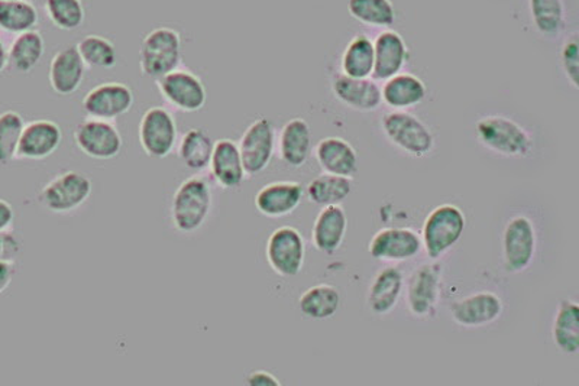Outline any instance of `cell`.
<instances>
[{
    "instance_id": "cell-1",
    "label": "cell",
    "mask_w": 579,
    "mask_h": 386,
    "mask_svg": "<svg viewBox=\"0 0 579 386\" xmlns=\"http://www.w3.org/2000/svg\"><path fill=\"white\" fill-rule=\"evenodd\" d=\"M478 142L492 154L504 158H527L533 152V138L507 116H484L475 124Z\"/></svg>"
},
{
    "instance_id": "cell-2",
    "label": "cell",
    "mask_w": 579,
    "mask_h": 386,
    "mask_svg": "<svg viewBox=\"0 0 579 386\" xmlns=\"http://www.w3.org/2000/svg\"><path fill=\"white\" fill-rule=\"evenodd\" d=\"M214 193L209 181L202 177L184 180L172 195L170 215L172 226L181 233H194L209 219Z\"/></svg>"
},
{
    "instance_id": "cell-3",
    "label": "cell",
    "mask_w": 579,
    "mask_h": 386,
    "mask_svg": "<svg viewBox=\"0 0 579 386\" xmlns=\"http://www.w3.org/2000/svg\"><path fill=\"white\" fill-rule=\"evenodd\" d=\"M183 60L181 35L168 26H158L146 34L140 48L142 76L157 81L158 78L179 68Z\"/></svg>"
},
{
    "instance_id": "cell-4",
    "label": "cell",
    "mask_w": 579,
    "mask_h": 386,
    "mask_svg": "<svg viewBox=\"0 0 579 386\" xmlns=\"http://www.w3.org/2000/svg\"><path fill=\"white\" fill-rule=\"evenodd\" d=\"M466 226L464 211L455 204H440L427 215L422 230V243L432 260L447 255L461 241Z\"/></svg>"
},
{
    "instance_id": "cell-5",
    "label": "cell",
    "mask_w": 579,
    "mask_h": 386,
    "mask_svg": "<svg viewBox=\"0 0 579 386\" xmlns=\"http://www.w3.org/2000/svg\"><path fill=\"white\" fill-rule=\"evenodd\" d=\"M382 130L393 146L413 158H423L434 151V133L425 121L412 113L406 111L386 113L382 119Z\"/></svg>"
},
{
    "instance_id": "cell-6",
    "label": "cell",
    "mask_w": 579,
    "mask_h": 386,
    "mask_svg": "<svg viewBox=\"0 0 579 386\" xmlns=\"http://www.w3.org/2000/svg\"><path fill=\"white\" fill-rule=\"evenodd\" d=\"M443 267L438 262L419 265L409 276L406 303L417 320H432L438 314L442 297Z\"/></svg>"
},
{
    "instance_id": "cell-7",
    "label": "cell",
    "mask_w": 579,
    "mask_h": 386,
    "mask_svg": "<svg viewBox=\"0 0 579 386\" xmlns=\"http://www.w3.org/2000/svg\"><path fill=\"white\" fill-rule=\"evenodd\" d=\"M93 182L80 171H64L42 186L38 203L54 215L79 210L92 195Z\"/></svg>"
},
{
    "instance_id": "cell-8",
    "label": "cell",
    "mask_w": 579,
    "mask_h": 386,
    "mask_svg": "<svg viewBox=\"0 0 579 386\" xmlns=\"http://www.w3.org/2000/svg\"><path fill=\"white\" fill-rule=\"evenodd\" d=\"M138 138L142 151L150 158H167L179 142V128L175 115L167 107H150L141 117Z\"/></svg>"
},
{
    "instance_id": "cell-9",
    "label": "cell",
    "mask_w": 579,
    "mask_h": 386,
    "mask_svg": "<svg viewBox=\"0 0 579 386\" xmlns=\"http://www.w3.org/2000/svg\"><path fill=\"white\" fill-rule=\"evenodd\" d=\"M268 265L276 275L293 278L304 269L306 243L304 236L292 226H281L268 237L266 246Z\"/></svg>"
},
{
    "instance_id": "cell-10",
    "label": "cell",
    "mask_w": 579,
    "mask_h": 386,
    "mask_svg": "<svg viewBox=\"0 0 579 386\" xmlns=\"http://www.w3.org/2000/svg\"><path fill=\"white\" fill-rule=\"evenodd\" d=\"M73 139L81 154L97 160L114 159L124 147L118 126L114 121L93 117H88L76 126Z\"/></svg>"
},
{
    "instance_id": "cell-11",
    "label": "cell",
    "mask_w": 579,
    "mask_h": 386,
    "mask_svg": "<svg viewBox=\"0 0 579 386\" xmlns=\"http://www.w3.org/2000/svg\"><path fill=\"white\" fill-rule=\"evenodd\" d=\"M538 234L533 221L518 215L509 220L503 232V262L505 271L517 275L533 262Z\"/></svg>"
},
{
    "instance_id": "cell-12",
    "label": "cell",
    "mask_w": 579,
    "mask_h": 386,
    "mask_svg": "<svg viewBox=\"0 0 579 386\" xmlns=\"http://www.w3.org/2000/svg\"><path fill=\"white\" fill-rule=\"evenodd\" d=\"M157 89L167 104L183 113H196L206 106L207 90L202 78L188 68H176L158 78Z\"/></svg>"
},
{
    "instance_id": "cell-13",
    "label": "cell",
    "mask_w": 579,
    "mask_h": 386,
    "mask_svg": "<svg viewBox=\"0 0 579 386\" xmlns=\"http://www.w3.org/2000/svg\"><path fill=\"white\" fill-rule=\"evenodd\" d=\"M275 146V128L267 117H259L245 129L237 142V147H240L246 177H255L266 171L274 156Z\"/></svg>"
},
{
    "instance_id": "cell-14",
    "label": "cell",
    "mask_w": 579,
    "mask_h": 386,
    "mask_svg": "<svg viewBox=\"0 0 579 386\" xmlns=\"http://www.w3.org/2000/svg\"><path fill=\"white\" fill-rule=\"evenodd\" d=\"M136 103L131 87L119 81H106L93 87L81 102L86 116L114 121L127 115Z\"/></svg>"
},
{
    "instance_id": "cell-15",
    "label": "cell",
    "mask_w": 579,
    "mask_h": 386,
    "mask_svg": "<svg viewBox=\"0 0 579 386\" xmlns=\"http://www.w3.org/2000/svg\"><path fill=\"white\" fill-rule=\"evenodd\" d=\"M504 311L503 299L492 291H479L456 299L451 307L452 320L465 329H478L496 323Z\"/></svg>"
},
{
    "instance_id": "cell-16",
    "label": "cell",
    "mask_w": 579,
    "mask_h": 386,
    "mask_svg": "<svg viewBox=\"0 0 579 386\" xmlns=\"http://www.w3.org/2000/svg\"><path fill=\"white\" fill-rule=\"evenodd\" d=\"M422 247L421 234L413 229L387 228L374 234L369 250L374 259L383 262H404L416 258Z\"/></svg>"
},
{
    "instance_id": "cell-17",
    "label": "cell",
    "mask_w": 579,
    "mask_h": 386,
    "mask_svg": "<svg viewBox=\"0 0 579 386\" xmlns=\"http://www.w3.org/2000/svg\"><path fill=\"white\" fill-rule=\"evenodd\" d=\"M63 142V130L57 121L37 119L25 124L16 159L42 160L55 154Z\"/></svg>"
},
{
    "instance_id": "cell-18",
    "label": "cell",
    "mask_w": 579,
    "mask_h": 386,
    "mask_svg": "<svg viewBox=\"0 0 579 386\" xmlns=\"http://www.w3.org/2000/svg\"><path fill=\"white\" fill-rule=\"evenodd\" d=\"M304 195L305 190L300 182L275 181L263 185L255 194L254 204L259 215L268 219H281L297 210Z\"/></svg>"
},
{
    "instance_id": "cell-19",
    "label": "cell",
    "mask_w": 579,
    "mask_h": 386,
    "mask_svg": "<svg viewBox=\"0 0 579 386\" xmlns=\"http://www.w3.org/2000/svg\"><path fill=\"white\" fill-rule=\"evenodd\" d=\"M335 98L356 112L378 111L383 104L382 87L374 78H353L340 73L332 80Z\"/></svg>"
},
{
    "instance_id": "cell-20",
    "label": "cell",
    "mask_w": 579,
    "mask_h": 386,
    "mask_svg": "<svg viewBox=\"0 0 579 386\" xmlns=\"http://www.w3.org/2000/svg\"><path fill=\"white\" fill-rule=\"evenodd\" d=\"M86 64L76 46L62 48L51 60L49 81L55 94L68 98L80 90L86 77Z\"/></svg>"
},
{
    "instance_id": "cell-21",
    "label": "cell",
    "mask_w": 579,
    "mask_h": 386,
    "mask_svg": "<svg viewBox=\"0 0 579 386\" xmlns=\"http://www.w3.org/2000/svg\"><path fill=\"white\" fill-rule=\"evenodd\" d=\"M409 56L404 38L397 30H383L374 41V80L386 81L403 72Z\"/></svg>"
},
{
    "instance_id": "cell-22",
    "label": "cell",
    "mask_w": 579,
    "mask_h": 386,
    "mask_svg": "<svg viewBox=\"0 0 579 386\" xmlns=\"http://www.w3.org/2000/svg\"><path fill=\"white\" fill-rule=\"evenodd\" d=\"M209 169L220 189L235 190L242 185L246 172L242 164L240 147L233 139L224 138L215 142Z\"/></svg>"
},
{
    "instance_id": "cell-23",
    "label": "cell",
    "mask_w": 579,
    "mask_h": 386,
    "mask_svg": "<svg viewBox=\"0 0 579 386\" xmlns=\"http://www.w3.org/2000/svg\"><path fill=\"white\" fill-rule=\"evenodd\" d=\"M314 156L322 171L332 176L352 178L360 167L356 147L339 137L323 138L319 141L314 147Z\"/></svg>"
},
{
    "instance_id": "cell-24",
    "label": "cell",
    "mask_w": 579,
    "mask_h": 386,
    "mask_svg": "<svg viewBox=\"0 0 579 386\" xmlns=\"http://www.w3.org/2000/svg\"><path fill=\"white\" fill-rule=\"evenodd\" d=\"M279 154L281 160L292 168L304 167L312 154V130L301 117L290 119L279 134Z\"/></svg>"
},
{
    "instance_id": "cell-25",
    "label": "cell",
    "mask_w": 579,
    "mask_h": 386,
    "mask_svg": "<svg viewBox=\"0 0 579 386\" xmlns=\"http://www.w3.org/2000/svg\"><path fill=\"white\" fill-rule=\"evenodd\" d=\"M348 216L340 204L323 207L314 221L312 242L322 254L334 255L347 236Z\"/></svg>"
},
{
    "instance_id": "cell-26",
    "label": "cell",
    "mask_w": 579,
    "mask_h": 386,
    "mask_svg": "<svg viewBox=\"0 0 579 386\" xmlns=\"http://www.w3.org/2000/svg\"><path fill=\"white\" fill-rule=\"evenodd\" d=\"M404 278L399 268L388 267L382 269L374 276L366 295L370 311L375 316H387L399 304L403 294Z\"/></svg>"
},
{
    "instance_id": "cell-27",
    "label": "cell",
    "mask_w": 579,
    "mask_h": 386,
    "mask_svg": "<svg viewBox=\"0 0 579 386\" xmlns=\"http://www.w3.org/2000/svg\"><path fill=\"white\" fill-rule=\"evenodd\" d=\"M427 87L421 77L410 73H399L384 81L383 102L393 111H408L426 99Z\"/></svg>"
},
{
    "instance_id": "cell-28",
    "label": "cell",
    "mask_w": 579,
    "mask_h": 386,
    "mask_svg": "<svg viewBox=\"0 0 579 386\" xmlns=\"http://www.w3.org/2000/svg\"><path fill=\"white\" fill-rule=\"evenodd\" d=\"M553 343L562 353L579 351V307L574 299H562L552 324Z\"/></svg>"
},
{
    "instance_id": "cell-29",
    "label": "cell",
    "mask_w": 579,
    "mask_h": 386,
    "mask_svg": "<svg viewBox=\"0 0 579 386\" xmlns=\"http://www.w3.org/2000/svg\"><path fill=\"white\" fill-rule=\"evenodd\" d=\"M46 54V39L37 29L16 35L8 48L10 67L16 73H31Z\"/></svg>"
},
{
    "instance_id": "cell-30",
    "label": "cell",
    "mask_w": 579,
    "mask_h": 386,
    "mask_svg": "<svg viewBox=\"0 0 579 386\" xmlns=\"http://www.w3.org/2000/svg\"><path fill=\"white\" fill-rule=\"evenodd\" d=\"M215 142L210 134L202 129H189L177 142V156L190 171L201 172L209 168Z\"/></svg>"
},
{
    "instance_id": "cell-31",
    "label": "cell",
    "mask_w": 579,
    "mask_h": 386,
    "mask_svg": "<svg viewBox=\"0 0 579 386\" xmlns=\"http://www.w3.org/2000/svg\"><path fill=\"white\" fill-rule=\"evenodd\" d=\"M340 303L343 298L335 285L319 284L310 286L301 294L299 310L310 320H326L339 311Z\"/></svg>"
},
{
    "instance_id": "cell-32",
    "label": "cell",
    "mask_w": 579,
    "mask_h": 386,
    "mask_svg": "<svg viewBox=\"0 0 579 386\" xmlns=\"http://www.w3.org/2000/svg\"><path fill=\"white\" fill-rule=\"evenodd\" d=\"M352 186V178L322 173L309 182L306 195L314 206H336V204H343L351 195Z\"/></svg>"
},
{
    "instance_id": "cell-33",
    "label": "cell",
    "mask_w": 579,
    "mask_h": 386,
    "mask_svg": "<svg viewBox=\"0 0 579 386\" xmlns=\"http://www.w3.org/2000/svg\"><path fill=\"white\" fill-rule=\"evenodd\" d=\"M343 74L353 78H369L374 72V41L366 34H357L345 48L340 60Z\"/></svg>"
},
{
    "instance_id": "cell-34",
    "label": "cell",
    "mask_w": 579,
    "mask_h": 386,
    "mask_svg": "<svg viewBox=\"0 0 579 386\" xmlns=\"http://www.w3.org/2000/svg\"><path fill=\"white\" fill-rule=\"evenodd\" d=\"M40 13L29 0H0V30L20 35L37 28Z\"/></svg>"
},
{
    "instance_id": "cell-35",
    "label": "cell",
    "mask_w": 579,
    "mask_h": 386,
    "mask_svg": "<svg viewBox=\"0 0 579 386\" xmlns=\"http://www.w3.org/2000/svg\"><path fill=\"white\" fill-rule=\"evenodd\" d=\"M349 15L373 28H390L397 13L391 0H348Z\"/></svg>"
},
{
    "instance_id": "cell-36",
    "label": "cell",
    "mask_w": 579,
    "mask_h": 386,
    "mask_svg": "<svg viewBox=\"0 0 579 386\" xmlns=\"http://www.w3.org/2000/svg\"><path fill=\"white\" fill-rule=\"evenodd\" d=\"M76 48L88 68L110 69L118 63L115 43L102 35H86Z\"/></svg>"
},
{
    "instance_id": "cell-37",
    "label": "cell",
    "mask_w": 579,
    "mask_h": 386,
    "mask_svg": "<svg viewBox=\"0 0 579 386\" xmlns=\"http://www.w3.org/2000/svg\"><path fill=\"white\" fill-rule=\"evenodd\" d=\"M531 21L544 37H556L565 26L564 0H529Z\"/></svg>"
},
{
    "instance_id": "cell-38",
    "label": "cell",
    "mask_w": 579,
    "mask_h": 386,
    "mask_svg": "<svg viewBox=\"0 0 579 386\" xmlns=\"http://www.w3.org/2000/svg\"><path fill=\"white\" fill-rule=\"evenodd\" d=\"M44 9L55 28L70 33L85 24L86 9L81 0H46Z\"/></svg>"
},
{
    "instance_id": "cell-39",
    "label": "cell",
    "mask_w": 579,
    "mask_h": 386,
    "mask_svg": "<svg viewBox=\"0 0 579 386\" xmlns=\"http://www.w3.org/2000/svg\"><path fill=\"white\" fill-rule=\"evenodd\" d=\"M24 126V117L18 112L0 113V165H7L16 159Z\"/></svg>"
},
{
    "instance_id": "cell-40",
    "label": "cell",
    "mask_w": 579,
    "mask_h": 386,
    "mask_svg": "<svg viewBox=\"0 0 579 386\" xmlns=\"http://www.w3.org/2000/svg\"><path fill=\"white\" fill-rule=\"evenodd\" d=\"M561 64L565 77L574 89H579V43L577 37L569 38L562 46Z\"/></svg>"
},
{
    "instance_id": "cell-41",
    "label": "cell",
    "mask_w": 579,
    "mask_h": 386,
    "mask_svg": "<svg viewBox=\"0 0 579 386\" xmlns=\"http://www.w3.org/2000/svg\"><path fill=\"white\" fill-rule=\"evenodd\" d=\"M23 252V243L11 230L0 232V262L15 263Z\"/></svg>"
},
{
    "instance_id": "cell-42",
    "label": "cell",
    "mask_w": 579,
    "mask_h": 386,
    "mask_svg": "<svg viewBox=\"0 0 579 386\" xmlns=\"http://www.w3.org/2000/svg\"><path fill=\"white\" fill-rule=\"evenodd\" d=\"M249 386H280V381L268 371H254L246 377Z\"/></svg>"
},
{
    "instance_id": "cell-43",
    "label": "cell",
    "mask_w": 579,
    "mask_h": 386,
    "mask_svg": "<svg viewBox=\"0 0 579 386\" xmlns=\"http://www.w3.org/2000/svg\"><path fill=\"white\" fill-rule=\"evenodd\" d=\"M15 221V210L11 203L0 198V232L11 230Z\"/></svg>"
},
{
    "instance_id": "cell-44",
    "label": "cell",
    "mask_w": 579,
    "mask_h": 386,
    "mask_svg": "<svg viewBox=\"0 0 579 386\" xmlns=\"http://www.w3.org/2000/svg\"><path fill=\"white\" fill-rule=\"evenodd\" d=\"M15 278V263L0 262V295L10 288Z\"/></svg>"
},
{
    "instance_id": "cell-45",
    "label": "cell",
    "mask_w": 579,
    "mask_h": 386,
    "mask_svg": "<svg viewBox=\"0 0 579 386\" xmlns=\"http://www.w3.org/2000/svg\"><path fill=\"white\" fill-rule=\"evenodd\" d=\"M10 67V61H8V48L5 42L0 39V73L5 72Z\"/></svg>"
}]
</instances>
